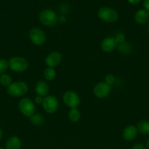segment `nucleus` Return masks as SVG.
<instances>
[{"mask_svg": "<svg viewBox=\"0 0 149 149\" xmlns=\"http://www.w3.org/2000/svg\"><path fill=\"white\" fill-rule=\"evenodd\" d=\"M147 147H148V148L149 149V138L148 139V141H147Z\"/></svg>", "mask_w": 149, "mask_h": 149, "instance_id": "obj_29", "label": "nucleus"}, {"mask_svg": "<svg viewBox=\"0 0 149 149\" xmlns=\"http://www.w3.org/2000/svg\"><path fill=\"white\" fill-rule=\"evenodd\" d=\"M9 67L8 62L4 59L0 60V74H3Z\"/></svg>", "mask_w": 149, "mask_h": 149, "instance_id": "obj_22", "label": "nucleus"}, {"mask_svg": "<svg viewBox=\"0 0 149 149\" xmlns=\"http://www.w3.org/2000/svg\"><path fill=\"white\" fill-rule=\"evenodd\" d=\"M137 130L143 135H149V121L142 120L137 125Z\"/></svg>", "mask_w": 149, "mask_h": 149, "instance_id": "obj_17", "label": "nucleus"}, {"mask_svg": "<svg viewBox=\"0 0 149 149\" xmlns=\"http://www.w3.org/2000/svg\"><path fill=\"white\" fill-rule=\"evenodd\" d=\"M44 110L48 113H53L58 109V100L55 96L49 95L44 97L42 103Z\"/></svg>", "mask_w": 149, "mask_h": 149, "instance_id": "obj_8", "label": "nucleus"}, {"mask_svg": "<svg viewBox=\"0 0 149 149\" xmlns=\"http://www.w3.org/2000/svg\"><path fill=\"white\" fill-rule=\"evenodd\" d=\"M137 128L134 125H129L123 132V138L127 141H131L135 139L137 135Z\"/></svg>", "mask_w": 149, "mask_h": 149, "instance_id": "obj_12", "label": "nucleus"}, {"mask_svg": "<svg viewBox=\"0 0 149 149\" xmlns=\"http://www.w3.org/2000/svg\"><path fill=\"white\" fill-rule=\"evenodd\" d=\"M80 112L77 108L74 109H71L68 112V118L72 122H78L79 119H80Z\"/></svg>", "mask_w": 149, "mask_h": 149, "instance_id": "obj_18", "label": "nucleus"}, {"mask_svg": "<svg viewBox=\"0 0 149 149\" xmlns=\"http://www.w3.org/2000/svg\"><path fill=\"white\" fill-rule=\"evenodd\" d=\"M56 71L53 68L48 67L44 71V77L47 81H52L56 77Z\"/></svg>", "mask_w": 149, "mask_h": 149, "instance_id": "obj_20", "label": "nucleus"}, {"mask_svg": "<svg viewBox=\"0 0 149 149\" xmlns=\"http://www.w3.org/2000/svg\"><path fill=\"white\" fill-rule=\"evenodd\" d=\"M118 42L115 37H107L101 42V49L105 52H111L117 47Z\"/></svg>", "mask_w": 149, "mask_h": 149, "instance_id": "obj_11", "label": "nucleus"}, {"mask_svg": "<svg viewBox=\"0 0 149 149\" xmlns=\"http://www.w3.org/2000/svg\"><path fill=\"white\" fill-rule=\"evenodd\" d=\"M31 42L35 45H42L46 41V35L45 32L39 28H32L29 33Z\"/></svg>", "mask_w": 149, "mask_h": 149, "instance_id": "obj_6", "label": "nucleus"}, {"mask_svg": "<svg viewBox=\"0 0 149 149\" xmlns=\"http://www.w3.org/2000/svg\"><path fill=\"white\" fill-rule=\"evenodd\" d=\"M35 91H36L37 94L41 97L46 96L49 93V86H48V83L45 81H42V80L37 81L36 86H35Z\"/></svg>", "mask_w": 149, "mask_h": 149, "instance_id": "obj_13", "label": "nucleus"}, {"mask_svg": "<svg viewBox=\"0 0 149 149\" xmlns=\"http://www.w3.org/2000/svg\"><path fill=\"white\" fill-rule=\"evenodd\" d=\"M21 141L17 136L10 137L6 142V149H20Z\"/></svg>", "mask_w": 149, "mask_h": 149, "instance_id": "obj_15", "label": "nucleus"}, {"mask_svg": "<svg viewBox=\"0 0 149 149\" xmlns=\"http://www.w3.org/2000/svg\"><path fill=\"white\" fill-rule=\"evenodd\" d=\"M111 91V87L106 82H99L95 85L93 88V93L98 98H105L110 95Z\"/></svg>", "mask_w": 149, "mask_h": 149, "instance_id": "obj_9", "label": "nucleus"}, {"mask_svg": "<svg viewBox=\"0 0 149 149\" xmlns=\"http://www.w3.org/2000/svg\"><path fill=\"white\" fill-rule=\"evenodd\" d=\"M131 149H145V146L143 145V144L137 143V144H135Z\"/></svg>", "mask_w": 149, "mask_h": 149, "instance_id": "obj_25", "label": "nucleus"}, {"mask_svg": "<svg viewBox=\"0 0 149 149\" xmlns=\"http://www.w3.org/2000/svg\"><path fill=\"white\" fill-rule=\"evenodd\" d=\"M19 110L25 116L30 118L34 113L35 106L34 102L29 97L22 98L19 102Z\"/></svg>", "mask_w": 149, "mask_h": 149, "instance_id": "obj_5", "label": "nucleus"}, {"mask_svg": "<svg viewBox=\"0 0 149 149\" xmlns=\"http://www.w3.org/2000/svg\"><path fill=\"white\" fill-rule=\"evenodd\" d=\"M115 81V78L112 74H108L105 77V81L107 84L110 85V84H112Z\"/></svg>", "mask_w": 149, "mask_h": 149, "instance_id": "obj_23", "label": "nucleus"}, {"mask_svg": "<svg viewBox=\"0 0 149 149\" xmlns=\"http://www.w3.org/2000/svg\"><path fill=\"white\" fill-rule=\"evenodd\" d=\"M10 69L15 72H23L29 67V63L23 57H13L8 61Z\"/></svg>", "mask_w": 149, "mask_h": 149, "instance_id": "obj_3", "label": "nucleus"}, {"mask_svg": "<svg viewBox=\"0 0 149 149\" xmlns=\"http://www.w3.org/2000/svg\"><path fill=\"white\" fill-rule=\"evenodd\" d=\"M0 149H5V148H1V147H0Z\"/></svg>", "mask_w": 149, "mask_h": 149, "instance_id": "obj_30", "label": "nucleus"}, {"mask_svg": "<svg viewBox=\"0 0 149 149\" xmlns=\"http://www.w3.org/2000/svg\"><path fill=\"white\" fill-rule=\"evenodd\" d=\"M118 49L121 53L124 54V55H128L130 54L132 51V46L131 44L128 42H126L125 40L123 42H118V45H117Z\"/></svg>", "mask_w": 149, "mask_h": 149, "instance_id": "obj_16", "label": "nucleus"}, {"mask_svg": "<svg viewBox=\"0 0 149 149\" xmlns=\"http://www.w3.org/2000/svg\"><path fill=\"white\" fill-rule=\"evenodd\" d=\"M97 15L99 19L107 23H114L118 18V14L114 9L108 7H101L98 10Z\"/></svg>", "mask_w": 149, "mask_h": 149, "instance_id": "obj_4", "label": "nucleus"}, {"mask_svg": "<svg viewBox=\"0 0 149 149\" xmlns=\"http://www.w3.org/2000/svg\"><path fill=\"white\" fill-rule=\"evenodd\" d=\"M29 90L27 84L23 81H16L12 83L7 87V93L13 97H20L26 94Z\"/></svg>", "mask_w": 149, "mask_h": 149, "instance_id": "obj_2", "label": "nucleus"}, {"mask_svg": "<svg viewBox=\"0 0 149 149\" xmlns=\"http://www.w3.org/2000/svg\"><path fill=\"white\" fill-rule=\"evenodd\" d=\"M38 19L42 24L48 27L53 26L58 21L56 13L53 10H49V9L42 10L39 13Z\"/></svg>", "mask_w": 149, "mask_h": 149, "instance_id": "obj_1", "label": "nucleus"}, {"mask_svg": "<svg viewBox=\"0 0 149 149\" xmlns=\"http://www.w3.org/2000/svg\"><path fill=\"white\" fill-rule=\"evenodd\" d=\"M30 122L33 125H35V126H40V125H43L45 120H44V117L42 116V114H39V113H34L30 117Z\"/></svg>", "mask_w": 149, "mask_h": 149, "instance_id": "obj_19", "label": "nucleus"}, {"mask_svg": "<svg viewBox=\"0 0 149 149\" xmlns=\"http://www.w3.org/2000/svg\"><path fill=\"white\" fill-rule=\"evenodd\" d=\"M63 100L66 106L71 109L77 108L80 103V98L78 95L75 92L72 90H68L64 93V94L63 95Z\"/></svg>", "mask_w": 149, "mask_h": 149, "instance_id": "obj_7", "label": "nucleus"}, {"mask_svg": "<svg viewBox=\"0 0 149 149\" xmlns=\"http://www.w3.org/2000/svg\"><path fill=\"white\" fill-rule=\"evenodd\" d=\"M143 6H144V8L146 11H149V0H144Z\"/></svg>", "mask_w": 149, "mask_h": 149, "instance_id": "obj_26", "label": "nucleus"}, {"mask_svg": "<svg viewBox=\"0 0 149 149\" xmlns=\"http://www.w3.org/2000/svg\"><path fill=\"white\" fill-rule=\"evenodd\" d=\"M1 138H2V130L0 129V141H1Z\"/></svg>", "mask_w": 149, "mask_h": 149, "instance_id": "obj_28", "label": "nucleus"}, {"mask_svg": "<svg viewBox=\"0 0 149 149\" xmlns=\"http://www.w3.org/2000/svg\"><path fill=\"white\" fill-rule=\"evenodd\" d=\"M0 84L4 87H9L12 84V78L8 74H3L0 76Z\"/></svg>", "mask_w": 149, "mask_h": 149, "instance_id": "obj_21", "label": "nucleus"}, {"mask_svg": "<svg viewBox=\"0 0 149 149\" xmlns=\"http://www.w3.org/2000/svg\"><path fill=\"white\" fill-rule=\"evenodd\" d=\"M140 1H141V0H128L130 4H138Z\"/></svg>", "mask_w": 149, "mask_h": 149, "instance_id": "obj_27", "label": "nucleus"}, {"mask_svg": "<svg viewBox=\"0 0 149 149\" xmlns=\"http://www.w3.org/2000/svg\"><path fill=\"white\" fill-rule=\"evenodd\" d=\"M148 29H149V26H148Z\"/></svg>", "mask_w": 149, "mask_h": 149, "instance_id": "obj_31", "label": "nucleus"}, {"mask_svg": "<svg viewBox=\"0 0 149 149\" xmlns=\"http://www.w3.org/2000/svg\"><path fill=\"white\" fill-rule=\"evenodd\" d=\"M62 60V55L59 52L54 51L48 54L45 58V63L48 67L54 68L59 65Z\"/></svg>", "mask_w": 149, "mask_h": 149, "instance_id": "obj_10", "label": "nucleus"}, {"mask_svg": "<svg viewBox=\"0 0 149 149\" xmlns=\"http://www.w3.org/2000/svg\"><path fill=\"white\" fill-rule=\"evenodd\" d=\"M149 19V14L145 10H139L134 15V20L138 24H145Z\"/></svg>", "mask_w": 149, "mask_h": 149, "instance_id": "obj_14", "label": "nucleus"}, {"mask_svg": "<svg viewBox=\"0 0 149 149\" xmlns=\"http://www.w3.org/2000/svg\"><path fill=\"white\" fill-rule=\"evenodd\" d=\"M43 97H41V96L37 95L34 99V102L37 104H42V102H43Z\"/></svg>", "mask_w": 149, "mask_h": 149, "instance_id": "obj_24", "label": "nucleus"}]
</instances>
